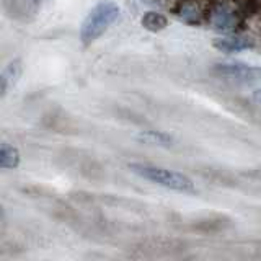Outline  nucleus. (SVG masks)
Returning a JSON list of instances; mask_svg holds the SVG:
<instances>
[{
  "mask_svg": "<svg viewBox=\"0 0 261 261\" xmlns=\"http://www.w3.org/2000/svg\"><path fill=\"white\" fill-rule=\"evenodd\" d=\"M121 8L114 4L106 0V2H100L95 5L90 13L85 16L84 23L80 28V41L84 46L93 44L95 41L103 36L111 24L119 18Z\"/></svg>",
  "mask_w": 261,
  "mask_h": 261,
  "instance_id": "nucleus-1",
  "label": "nucleus"
},
{
  "mask_svg": "<svg viewBox=\"0 0 261 261\" xmlns=\"http://www.w3.org/2000/svg\"><path fill=\"white\" fill-rule=\"evenodd\" d=\"M129 168L141 178L152 181L159 186L173 190L178 193H196V186L190 176L175 170H168L157 165H149V163H130Z\"/></svg>",
  "mask_w": 261,
  "mask_h": 261,
  "instance_id": "nucleus-2",
  "label": "nucleus"
},
{
  "mask_svg": "<svg viewBox=\"0 0 261 261\" xmlns=\"http://www.w3.org/2000/svg\"><path fill=\"white\" fill-rule=\"evenodd\" d=\"M214 70L217 75L239 79V80H261V67H251L247 64L232 62V64H216Z\"/></svg>",
  "mask_w": 261,
  "mask_h": 261,
  "instance_id": "nucleus-3",
  "label": "nucleus"
},
{
  "mask_svg": "<svg viewBox=\"0 0 261 261\" xmlns=\"http://www.w3.org/2000/svg\"><path fill=\"white\" fill-rule=\"evenodd\" d=\"M20 75H21L20 59H15V61L8 62L2 70V75H0V95L5 96L8 93V90L16 85Z\"/></svg>",
  "mask_w": 261,
  "mask_h": 261,
  "instance_id": "nucleus-4",
  "label": "nucleus"
},
{
  "mask_svg": "<svg viewBox=\"0 0 261 261\" xmlns=\"http://www.w3.org/2000/svg\"><path fill=\"white\" fill-rule=\"evenodd\" d=\"M214 47L222 53H239L251 47V43L245 38H235V36H225L214 39Z\"/></svg>",
  "mask_w": 261,
  "mask_h": 261,
  "instance_id": "nucleus-5",
  "label": "nucleus"
},
{
  "mask_svg": "<svg viewBox=\"0 0 261 261\" xmlns=\"http://www.w3.org/2000/svg\"><path fill=\"white\" fill-rule=\"evenodd\" d=\"M20 165V152L16 147L10 145L8 142H2L0 145V168L12 170Z\"/></svg>",
  "mask_w": 261,
  "mask_h": 261,
  "instance_id": "nucleus-6",
  "label": "nucleus"
},
{
  "mask_svg": "<svg viewBox=\"0 0 261 261\" xmlns=\"http://www.w3.org/2000/svg\"><path fill=\"white\" fill-rule=\"evenodd\" d=\"M141 23H142V27H144L145 30L157 33V31H162V30H165V28H167L168 20H167V16H163L162 13H157V12H147V13L142 16Z\"/></svg>",
  "mask_w": 261,
  "mask_h": 261,
  "instance_id": "nucleus-7",
  "label": "nucleus"
},
{
  "mask_svg": "<svg viewBox=\"0 0 261 261\" xmlns=\"http://www.w3.org/2000/svg\"><path fill=\"white\" fill-rule=\"evenodd\" d=\"M137 139L141 142L150 144V145H171V142H173V139L168 134L160 133V130H142V133L137 136Z\"/></svg>",
  "mask_w": 261,
  "mask_h": 261,
  "instance_id": "nucleus-8",
  "label": "nucleus"
},
{
  "mask_svg": "<svg viewBox=\"0 0 261 261\" xmlns=\"http://www.w3.org/2000/svg\"><path fill=\"white\" fill-rule=\"evenodd\" d=\"M253 98H255L258 103H261V88L255 90V93H253Z\"/></svg>",
  "mask_w": 261,
  "mask_h": 261,
  "instance_id": "nucleus-9",
  "label": "nucleus"
},
{
  "mask_svg": "<svg viewBox=\"0 0 261 261\" xmlns=\"http://www.w3.org/2000/svg\"><path fill=\"white\" fill-rule=\"evenodd\" d=\"M43 2H46V0H36V4H43Z\"/></svg>",
  "mask_w": 261,
  "mask_h": 261,
  "instance_id": "nucleus-10",
  "label": "nucleus"
}]
</instances>
